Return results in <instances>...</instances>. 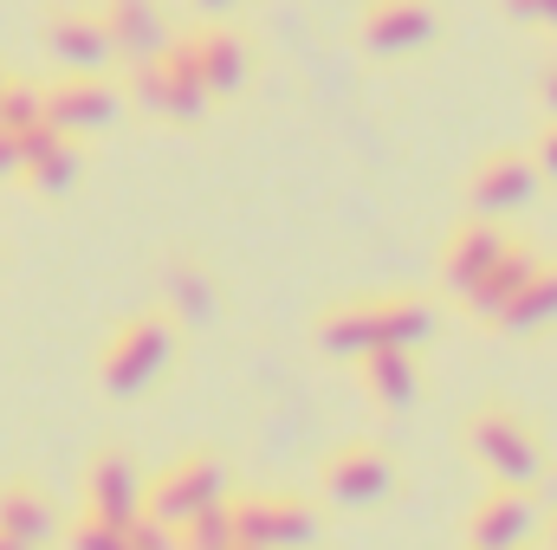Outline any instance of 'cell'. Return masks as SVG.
Listing matches in <instances>:
<instances>
[{
  "mask_svg": "<svg viewBox=\"0 0 557 550\" xmlns=\"http://www.w3.org/2000/svg\"><path fill=\"white\" fill-rule=\"evenodd\" d=\"M434 330V311L421 298H357L331 304L318 317V350L331 357H370V350H416Z\"/></svg>",
  "mask_w": 557,
  "mask_h": 550,
  "instance_id": "1",
  "label": "cell"
},
{
  "mask_svg": "<svg viewBox=\"0 0 557 550\" xmlns=\"http://www.w3.org/2000/svg\"><path fill=\"white\" fill-rule=\"evenodd\" d=\"M175 337H182V324H175L169 311H143L131 324H117L111 343H104V357H98V389H104L111 402L149 396V389L162 383V370L175 363Z\"/></svg>",
  "mask_w": 557,
  "mask_h": 550,
  "instance_id": "2",
  "label": "cell"
},
{
  "mask_svg": "<svg viewBox=\"0 0 557 550\" xmlns=\"http://www.w3.org/2000/svg\"><path fill=\"white\" fill-rule=\"evenodd\" d=\"M467 453L486 466L493 486H532L545 473V447L539 434L519 421L512 409H480L467 421Z\"/></svg>",
  "mask_w": 557,
  "mask_h": 550,
  "instance_id": "3",
  "label": "cell"
},
{
  "mask_svg": "<svg viewBox=\"0 0 557 550\" xmlns=\"http://www.w3.org/2000/svg\"><path fill=\"white\" fill-rule=\"evenodd\" d=\"M208 505H227V466L214 453H182L175 466H162L149 479V499H143V512L162 525H188Z\"/></svg>",
  "mask_w": 557,
  "mask_h": 550,
  "instance_id": "4",
  "label": "cell"
},
{
  "mask_svg": "<svg viewBox=\"0 0 557 550\" xmlns=\"http://www.w3.org/2000/svg\"><path fill=\"white\" fill-rule=\"evenodd\" d=\"M227 518H234V538L253 550H298L318 538V512L305 499H285V492L227 499Z\"/></svg>",
  "mask_w": 557,
  "mask_h": 550,
  "instance_id": "5",
  "label": "cell"
},
{
  "mask_svg": "<svg viewBox=\"0 0 557 550\" xmlns=\"http://www.w3.org/2000/svg\"><path fill=\"white\" fill-rule=\"evenodd\" d=\"M539 201V162L519 155V149H493L473 162L467 175V208L473 214H493V221H512Z\"/></svg>",
  "mask_w": 557,
  "mask_h": 550,
  "instance_id": "6",
  "label": "cell"
},
{
  "mask_svg": "<svg viewBox=\"0 0 557 550\" xmlns=\"http://www.w3.org/2000/svg\"><path fill=\"white\" fill-rule=\"evenodd\" d=\"M117 111H124V91L104 85L98 72H65L46 85V124H59L65 137H98L117 124Z\"/></svg>",
  "mask_w": 557,
  "mask_h": 550,
  "instance_id": "7",
  "label": "cell"
},
{
  "mask_svg": "<svg viewBox=\"0 0 557 550\" xmlns=\"http://www.w3.org/2000/svg\"><path fill=\"white\" fill-rule=\"evenodd\" d=\"M389 486H396V473H389V453H383V447H370V440H350V447H337V453L324 460V473H318V492H324L331 505H344V512L383 505V499H389Z\"/></svg>",
  "mask_w": 557,
  "mask_h": 550,
  "instance_id": "8",
  "label": "cell"
},
{
  "mask_svg": "<svg viewBox=\"0 0 557 550\" xmlns=\"http://www.w3.org/2000/svg\"><path fill=\"white\" fill-rule=\"evenodd\" d=\"M434 7L428 0H370L357 13V46L376 52V59H403V52H421L434 39Z\"/></svg>",
  "mask_w": 557,
  "mask_h": 550,
  "instance_id": "9",
  "label": "cell"
},
{
  "mask_svg": "<svg viewBox=\"0 0 557 550\" xmlns=\"http://www.w3.org/2000/svg\"><path fill=\"white\" fill-rule=\"evenodd\" d=\"M78 175H85L78 137H65L59 124H33V130H20V182H26L33 195L59 201V195L78 188Z\"/></svg>",
  "mask_w": 557,
  "mask_h": 550,
  "instance_id": "10",
  "label": "cell"
},
{
  "mask_svg": "<svg viewBox=\"0 0 557 550\" xmlns=\"http://www.w3.org/2000/svg\"><path fill=\"white\" fill-rule=\"evenodd\" d=\"M539 538V505L525 486H493L467 512V550H525Z\"/></svg>",
  "mask_w": 557,
  "mask_h": 550,
  "instance_id": "11",
  "label": "cell"
},
{
  "mask_svg": "<svg viewBox=\"0 0 557 550\" xmlns=\"http://www.w3.org/2000/svg\"><path fill=\"white\" fill-rule=\"evenodd\" d=\"M506 247H512V234H506L493 214H467V221L447 234V247H441V285L467 298V291L486 278V266H493Z\"/></svg>",
  "mask_w": 557,
  "mask_h": 550,
  "instance_id": "12",
  "label": "cell"
},
{
  "mask_svg": "<svg viewBox=\"0 0 557 550\" xmlns=\"http://www.w3.org/2000/svg\"><path fill=\"white\" fill-rule=\"evenodd\" d=\"M143 499H149V479L137 473V460H131V453L104 447V453L85 466V512H91V518L131 525V518H143Z\"/></svg>",
  "mask_w": 557,
  "mask_h": 550,
  "instance_id": "13",
  "label": "cell"
},
{
  "mask_svg": "<svg viewBox=\"0 0 557 550\" xmlns=\"http://www.w3.org/2000/svg\"><path fill=\"white\" fill-rule=\"evenodd\" d=\"M39 46H46V59H52L59 72H104V65L117 59L98 13H52L46 33H39Z\"/></svg>",
  "mask_w": 557,
  "mask_h": 550,
  "instance_id": "14",
  "label": "cell"
},
{
  "mask_svg": "<svg viewBox=\"0 0 557 550\" xmlns=\"http://www.w3.org/2000/svg\"><path fill=\"white\" fill-rule=\"evenodd\" d=\"M188 52H195V72H201L208 98H234L247 85V72H253V52H247V39L234 26H195Z\"/></svg>",
  "mask_w": 557,
  "mask_h": 550,
  "instance_id": "15",
  "label": "cell"
},
{
  "mask_svg": "<svg viewBox=\"0 0 557 550\" xmlns=\"http://www.w3.org/2000/svg\"><path fill=\"white\" fill-rule=\"evenodd\" d=\"M98 20H104V33H111V52L131 59V65H137V59H156V52L175 39L156 0H104Z\"/></svg>",
  "mask_w": 557,
  "mask_h": 550,
  "instance_id": "16",
  "label": "cell"
},
{
  "mask_svg": "<svg viewBox=\"0 0 557 550\" xmlns=\"http://www.w3.org/2000/svg\"><path fill=\"white\" fill-rule=\"evenodd\" d=\"M0 538L13 550H46L59 538L52 499H46L39 486H26V479H7V486H0Z\"/></svg>",
  "mask_w": 557,
  "mask_h": 550,
  "instance_id": "17",
  "label": "cell"
},
{
  "mask_svg": "<svg viewBox=\"0 0 557 550\" xmlns=\"http://www.w3.org/2000/svg\"><path fill=\"white\" fill-rule=\"evenodd\" d=\"M156 65H162V117H169V124H201V111H208L214 98H208V85H201V72H195L188 39H169V46L156 52Z\"/></svg>",
  "mask_w": 557,
  "mask_h": 550,
  "instance_id": "18",
  "label": "cell"
},
{
  "mask_svg": "<svg viewBox=\"0 0 557 550\" xmlns=\"http://www.w3.org/2000/svg\"><path fill=\"white\" fill-rule=\"evenodd\" d=\"M162 298H169V317L175 324H214V311H221L208 266L201 260H182V253L162 266Z\"/></svg>",
  "mask_w": 557,
  "mask_h": 550,
  "instance_id": "19",
  "label": "cell"
},
{
  "mask_svg": "<svg viewBox=\"0 0 557 550\" xmlns=\"http://www.w3.org/2000/svg\"><path fill=\"white\" fill-rule=\"evenodd\" d=\"M357 370H363V389L376 409H409L421 396V370L409 350H370V357H357Z\"/></svg>",
  "mask_w": 557,
  "mask_h": 550,
  "instance_id": "20",
  "label": "cell"
},
{
  "mask_svg": "<svg viewBox=\"0 0 557 550\" xmlns=\"http://www.w3.org/2000/svg\"><path fill=\"white\" fill-rule=\"evenodd\" d=\"M557 317V266H532L525 273V285L499 304V330H519V337H532V330H545Z\"/></svg>",
  "mask_w": 557,
  "mask_h": 550,
  "instance_id": "21",
  "label": "cell"
},
{
  "mask_svg": "<svg viewBox=\"0 0 557 550\" xmlns=\"http://www.w3.org/2000/svg\"><path fill=\"white\" fill-rule=\"evenodd\" d=\"M532 266H539V253H532L525 240H512V247H506V253H499V260L486 266V278H480V285L467 291V311L493 324V317H499V304H506V298H512V291L525 285V273H532Z\"/></svg>",
  "mask_w": 557,
  "mask_h": 550,
  "instance_id": "22",
  "label": "cell"
},
{
  "mask_svg": "<svg viewBox=\"0 0 557 550\" xmlns=\"http://www.w3.org/2000/svg\"><path fill=\"white\" fill-rule=\"evenodd\" d=\"M234 518H227V505H208L201 518H188V525H175V550H234Z\"/></svg>",
  "mask_w": 557,
  "mask_h": 550,
  "instance_id": "23",
  "label": "cell"
},
{
  "mask_svg": "<svg viewBox=\"0 0 557 550\" xmlns=\"http://www.w3.org/2000/svg\"><path fill=\"white\" fill-rule=\"evenodd\" d=\"M0 124H7V130H33V124H46V85H33V78H7V91H0Z\"/></svg>",
  "mask_w": 557,
  "mask_h": 550,
  "instance_id": "24",
  "label": "cell"
},
{
  "mask_svg": "<svg viewBox=\"0 0 557 550\" xmlns=\"http://www.w3.org/2000/svg\"><path fill=\"white\" fill-rule=\"evenodd\" d=\"M65 545L72 550H131V525H111V518H91V512H85Z\"/></svg>",
  "mask_w": 557,
  "mask_h": 550,
  "instance_id": "25",
  "label": "cell"
},
{
  "mask_svg": "<svg viewBox=\"0 0 557 550\" xmlns=\"http://www.w3.org/2000/svg\"><path fill=\"white\" fill-rule=\"evenodd\" d=\"M131 550H175V525H162V518H131Z\"/></svg>",
  "mask_w": 557,
  "mask_h": 550,
  "instance_id": "26",
  "label": "cell"
},
{
  "mask_svg": "<svg viewBox=\"0 0 557 550\" xmlns=\"http://www.w3.org/2000/svg\"><path fill=\"white\" fill-rule=\"evenodd\" d=\"M506 7V20H519V26H552L557 20V0H499Z\"/></svg>",
  "mask_w": 557,
  "mask_h": 550,
  "instance_id": "27",
  "label": "cell"
},
{
  "mask_svg": "<svg viewBox=\"0 0 557 550\" xmlns=\"http://www.w3.org/2000/svg\"><path fill=\"white\" fill-rule=\"evenodd\" d=\"M532 162H539V182H557V117L545 124V137L532 149Z\"/></svg>",
  "mask_w": 557,
  "mask_h": 550,
  "instance_id": "28",
  "label": "cell"
},
{
  "mask_svg": "<svg viewBox=\"0 0 557 550\" xmlns=\"http://www.w3.org/2000/svg\"><path fill=\"white\" fill-rule=\"evenodd\" d=\"M0 182H20V130L0 124Z\"/></svg>",
  "mask_w": 557,
  "mask_h": 550,
  "instance_id": "29",
  "label": "cell"
},
{
  "mask_svg": "<svg viewBox=\"0 0 557 550\" xmlns=\"http://www.w3.org/2000/svg\"><path fill=\"white\" fill-rule=\"evenodd\" d=\"M240 0H188V13H208V20H221V13H234Z\"/></svg>",
  "mask_w": 557,
  "mask_h": 550,
  "instance_id": "30",
  "label": "cell"
},
{
  "mask_svg": "<svg viewBox=\"0 0 557 550\" xmlns=\"http://www.w3.org/2000/svg\"><path fill=\"white\" fill-rule=\"evenodd\" d=\"M539 98H545V111H552V117H557V65H552V72H545V85H539Z\"/></svg>",
  "mask_w": 557,
  "mask_h": 550,
  "instance_id": "31",
  "label": "cell"
},
{
  "mask_svg": "<svg viewBox=\"0 0 557 550\" xmlns=\"http://www.w3.org/2000/svg\"><path fill=\"white\" fill-rule=\"evenodd\" d=\"M7 78H13V72H7V65H0V91H7Z\"/></svg>",
  "mask_w": 557,
  "mask_h": 550,
  "instance_id": "32",
  "label": "cell"
},
{
  "mask_svg": "<svg viewBox=\"0 0 557 550\" xmlns=\"http://www.w3.org/2000/svg\"><path fill=\"white\" fill-rule=\"evenodd\" d=\"M552 550H557V518H552Z\"/></svg>",
  "mask_w": 557,
  "mask_h": 550,
  "instance_id": "33",
  "label": "cell"
},
{
  "mask_svg": "<svg viewBox=\"0 0 557 550\" xmlns=\"http://www.w3.org/2000/svg\"><path fill=\"white\" fill-rule=\"evenodd\" d=\"M545 33H557V20H552V26H545Z\"/></svg>",
  "mask_w": 557,
  "mask_h": 550,
  "instance_id": "34",
  "label": "cell"
},
{
  "mask_svg": "<svg viewBox=\"0 0 557 550\" xmlns=\"http://www.w3.org/2000/svg\"><path fill=\"white\" fill-rule=\"evenodd\" d=\"M0 550H13V545H7V538H0Z\"/></svg>",
  "mask_w": 557,
  "mask_h": 550,
  "instance_id": "35",
  "label": "cell"
},
{
  "mask_svg": "<svg viewBox=\"0 0 557 550\" xmlns=\"http://www.w3.org/2000/svg\"><path fill=\"white\" fill-rule=\"evenodd\" d=\"M234 550H253V545H234Z\"/></svg>",
  "mask_w": 557,
  "mask_h": 550,
  "instance_id": "36",
  "label": "cell"
},
{
  "mask_svg": "<svg viewBox=\"0 0 557 550\" xmlns=\"http://www.w3.org/2000/svg\"><path fill=\"white\" fill-rule=\"evenodd\" d=\"M525 550H532V545H525Z\"/></svg>",
  "mask_w": 557,
  "mask_h": 550,
  "instance_id": "37",
  "label": "cell"
}]
</instances>
